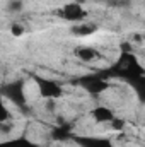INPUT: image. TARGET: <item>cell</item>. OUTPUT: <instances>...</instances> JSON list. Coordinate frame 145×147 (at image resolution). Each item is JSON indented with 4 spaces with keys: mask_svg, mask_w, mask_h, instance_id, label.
Here are the masks:
<instances>
[{
    "mask_svg": "<svg viewBox=\"0 0 145 147\" xmlns=\"http://www.w3.org/2000/svg\"><path fill=\"white\" fill-rule=\"evenodd\" d=\"M34 82L38 86V91L41 94V98L48 99V101H55V99H60L63 96V86L55 80V79H48V77H34Z\"/></svg>",
    "mask_w": 145,
    "mask_h": 147,
    "instance_id": "obj_2",
    "label": "cell"
},
{
    "mask_svg": "<svg viewBox=\"0 0 145 147\" xmlns=\"http://www.w3.org/2000/svg\"><path fill=\"white\" fill-rule=\"evenodd\" d=\"M51 137L55 140H68L72 139V128L68 125H62V127H53L51 128Z\"/></svg>",
    "mask_w": 145,
    "mask_h": 147,
    "instance_id": "obj_10",
    "label": "cell"
},
{
    "mask_svg": "<svg viewBox=\"0 0 145 147\" xmlns=\"http://www.w3.org/2000/svg\"><path fill=\"white\" fill-rule=\"evenodd\" d=\"M19 2H22V0H19Z\"/></svg>",
    "mask_w": 145,
    "mask_h": 147,
    "instance_id": "obj_16",
    "label": "cell"
},
{
    "mask_svg": "<svg viewBox=\"0 0 145 147\" xmlns=\"http://www.w3.org/2000/svg\"><path fill=\"white\" fill-rule=\"evenodd\" d=\"M10 31H12V34H14V36H21V34L24 33V28H22L21 24H12Z\"/></svg>",
    "mask_w": 145,
    "mask_h": 147,
    "instance_id": "obj_14",
    "label": "cell"
},
{
    "mask_svg": "<svg viewBox=\"0 0 145 147\" xmlns=\"http://www.w3.org/2000/svg\"><path fill=\"white\" fill-rule=\"evenodd\" d=\"M79 84H80V87H82L84 91H87L89 94H101V92H104L109 87L108 77L103 72L84 75V77L79 79Z\"/></svg>",
    "mask_w": 145,
    "mask_h": 147,
    "instance_id": "obj_3",
    "label": "cell"
},
{
    "mask_svg": "<svg viewBox=\"0 0 145 147\" xmlns=\"http://www.w3.org/2000/svg\"><path fill=\"white\" fill-rule=\"evenodd\" d=\"M0 147H39V146L34 144L33 140H29L28 137H15V139H10V140L2 142Z\"/></svg>",
    "mask_w": 145,
    "mask_h": 147,
    "instance_id": "obj_9",
    "label": "cell"
},
{
    "mask_svg": "<svg viewBox=\"0 0 145 147\" xmlns=\"http://www.w3.org/2000/svg\"><path fill=\"white\" fill-rule=\"evenodd\" d=\"M75 140L80 147H114V144L109 139H104V137L84 135V137H77Z\"/></svg>",
    "mask_w": 145,
    "mask_h": 147,
    "instance_id": "obj_6",
    "label": "cell"
},
{
    "mask_svg": "<svg viewBox=\"0 0 145 147\" xmlns=\"http://www.w3.org/2000/svg\"><path fill=\"white\" fill-rule=\"evenodd\" d=\"M103 74L106 77H116V79H121V80L132 84L133 80L145 75V69L142 67V63L138 62V58L132 51H121L118 60Z\"/></svg>",
    "mask_w": 145,
    "mask_h": 147,
    "instance_id": "obj_1",
    "label": "cell"
},
{
    "mask_svg": "<svg viewBox=\"0 0 145 147\" xmlns=\"http://www.w3.org/2000/svg\"><path fill=\"white\" fill-rule=\"evenodd\" d=\"M142 38H144V39H145V33H144V36H142Z\"/></svg>",
    "mask_w": 145,
    "mask_h": 147,
    "instance_id": "obj_15",
    "label": "cell"
},
{
    "mask_svg": "<svg viewBox=\"0 0 145 147\" xmlns=\"http://www.w3.org/2000/svg\"><path fill=\"white\" fill-rule=\"evenodd\" d=\"M130 86H132V89L135 91L137 98H138L142 103H145V75H142V77L137 79V80H133Z\"/></svg>",
    "mask_w": 145,
    "mask_h": 147,
    "instance_id": "obj_12",
    "label": "cell"
},
{
    "mask_svg": "<svg viewBox=\"0 0 145 147\" xmlns=\"http://www.w3.org/2000/svg\"><path fill=\"white\" fill-rule=\"evenodd\" d=\"M114 116H116L114 111L111 110V108H108V106H96V108L91 110V118H92L96 123H103V125L108 123L109 125Z\"/></svg>",
    "mask_w": 145,
    "mask_h": 147,
    "instance_id": "obj_7",
    "label": "cell"
},
{
    "mask_svg": "<svg viewBox=\"0 0 145 147\" xmlns=\"http://www.w3.org/2000/svg\"><path fill=\"white\" fill-rule=\"evenodd\" d=\"M73 55L82 62H94L96 58H99V51L91 46H77L73 50Z\"/></svg>",
    "mask_w": 145,
    "mask_h": 147,
    "instance_id": "obj_8",
    "label": "cell"
},
{
    "mask_svg": "<svg viewBox=\"0 0 145 147\" xmlns=\"http://www.w3.org/2000/svg\"><path fill=\"white\" fill-rule=\"evenodd\" d=\"M96 29H97V28H96L94 24H87V22L84 21V22H79V24L73 26L72 33L75 36H89V34H92Z\"/></svg>",
    "mask_w": 145,
    "mask_h": 147,
    "instance_id": "obj_11",
    "label": "cell"
},
{
    "mask_svg": "<svg viewBox=\"0 0 145 147\" xmlns=\"http://www.w3.org/2000/svg\"><path fill=\"white\" fill-rule=\"evenodd\" d=\"M109 127H111L113 130H116V132H121V130H125V127H126V120H125V118H119V116H114L113 121L109 123Z\"/></svg>",
    "mask_w": 145,
    "mask_h": 147,
    "instance_id": "obj_13",
    "label": "cell"
},
{
    "mask_svg": "<svg viewBox=\"0 0 145 147\" xmlns=\"http://www.w3.org/2000/svg\"><path fill=\"white\" fill-rule=\"evenodd\" d=\"M2 94H3V99L14 103L19 108H24L26 103H28L26 101V89H24V82L22 80H14V82L3 86Z\"/></svg>",
    "mask_w": 145,
    "mask_h": 147,
    "instance_id": "obj_4",
    "label": "cell"
},
{
    "mask_svg": "<svg viewBox=\"0 0 145 147\" xmlns=\"http://www.w3.org/2000/svg\"><path fill=\"white\" fill-rule=\"evenodd\" d=\"M60 14H62V17H63L65 21H68V22H77V24H79V22H84L85 17H87V10H85L80 3H77V2L65 3Z\"/></svg>",
    "mask_w": 145,
    "mask_h": 147,
    "instance_id": "obj_5",
    "label": "cell"
}]
</instances>
